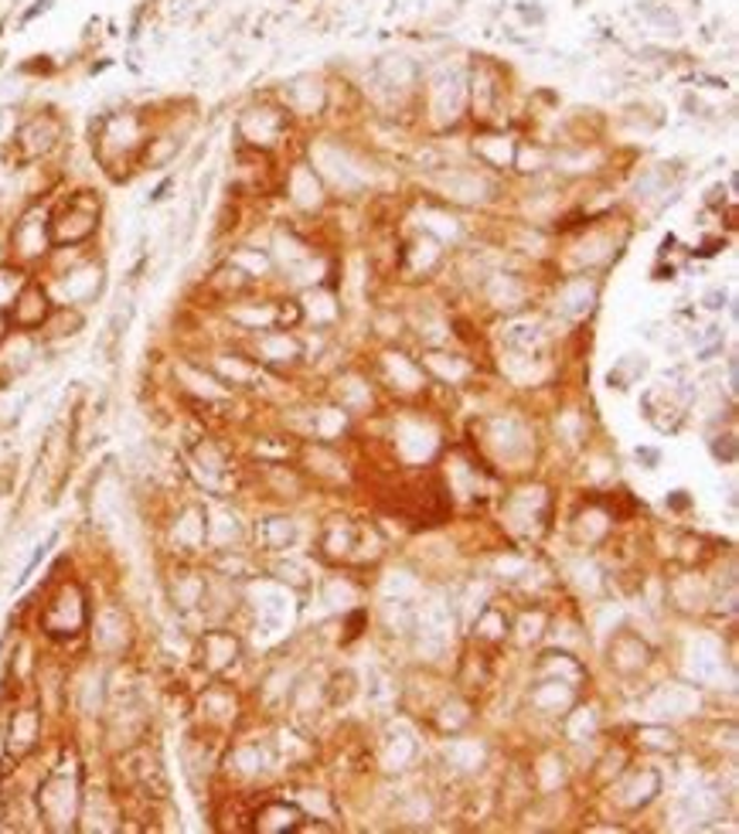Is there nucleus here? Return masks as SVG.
I'll use <instances>...</instances> for the list:
<instances>
[{
  "instance_id": "nucleus-1",
  "label": "nucleus",
  "mask_w": 739,
  "mask_h": 834,
  "mask_svg": "<svg viewBox=\"0 0 739 834\" xmlns=\"http://www.w3.org/2000/svg\"><path fill=\"white\" fill-rule=\"evenodd\" d=\"M14 320L21 328H38V323L49 320V297H44L41 287H21V294L14 297Z\"/></svg>"
},
{
  "instance_id": "nucleus-2",
  "label": "nucleus",
  "mask_w": 739,
  "mask_h": 834,
  "mask_svg": "<svg viewBox=\"0 0 739 834\" xmlns=\"http://www.w3.org/2000/svg\"><path fill=\"white\" fill-rule=\"evenodd\" d=\"M18 130H21V120L14 110H0V147H8L18 141Z\"/></svg>"
},
{
  "instance_id": "nucleus-3",
  "label": "nucleus",
  "mask_w": 739,
  "mask_h": 834,
  "mask_svg": "<svg viewBox=\"0 0 739 834\" xmlns=\"http://www.w3.org/2000/svg\"><path fill=\"white\" fill-rule=\"evenodd\" d=\"M52 4H55V0H34L31 8H24V11H21V21H18V28H28V24H31L34 18L49 14V11H52Z\"/></svg>"
},
{
  "instance_id": "nucleus-4",
  "label": "nucleus",
  "mask_w": 739,
  "mask_h": 834,
  "mask_svg": "<svg viewBox=\"0 0 739 834\" xmlns=\"http://www.w3.org/2000/svg\"><path fill=\"white\" fill-rule=\"evenodd\" d=\"M519 14H522V18H525L528 24H542V21H545V11H542L538 4H535V8H528V4H519Z\"/></svg>"
},
{
  "instance_id": "nucleus-5",
  "label": "nucleus",
  "mask_w": 739,
  "mask_h": 834,
  "mask_svg": "<svg viewBox=\"0 0 739 834\" xmlns=\"http://www.w3.org/2000/svg\"><path fill=\"white\" fill-rule=\"evenodd\" d=\"M706 300H709V303H706V307H709V310H719V307H722V303H726V297H722V294H709V297H706Z\"/></svg>"
}]
</instances>
